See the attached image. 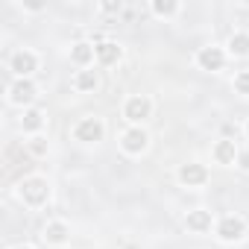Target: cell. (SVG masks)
<instances>
[{
    "instance_id": "cell-8",
    "label": "cell",
    "mask_w": 249,
    "mask_h": 249,
    "mask_svg": "<svg viewBox=\"0 0 249 249\" xmlns=\"http://www.w3.org/2000/svg\"><path fill=\"white\" fill-rule=\"evenodd\" d=\"M6 94H9V103H12V106L33 108V103H36V97H38V85H36L33 79H12L9 88H6Z\"/></svg>"
},
{
    "instance_id": "cell-20",
    "label": "cell",
    "mask_w": 249,
    "mask_h": 249,
    "mask_svg": "<svg viewBox=\"0 0 249 249\" xmlns=\"http://www.w3.org/2000/svg\"><path fill=\"white\" fill-rule=\"evenodd\" d=\"M234 91L240 94V97H249V68H243V71H237L234 73Z\"/></svg>"
},
{
    "instance_id": "cell-6",
    "label": "cell",
    "mask_w": 249,
    "mask_h": 249,
    "mask_svg": "<svg viewBox=\"0 0 249 249\" xmlns=\"http://www.w3.org/2000/svg\"><path fill=\"white\" fill-rule=\"evenodd\" d=\"M194 62H196V68H199V71L217 73V71H223V68H226L229 53H226V47H220V44H205V47H199V50H196Z\"/></svg>"
},
{
    "instance_id": "cell-13",
    "label": "cell",
    "mask_w": 249,
    "mask_h": 249,
    "mask_svg": "<svg viewBox=\"0 0 249 249\" xmlns=\"http://www.w3.org/2000/svg\"><path fill=\"white\" fill-rule=\"evenodd\" d=\"M237 153H240V147L234 144V138H220V141H214V147H211V159H214L217 164H223V167L237 164Z\"/></svg>"
},
{
    "instance_id": "cell-18",
    "label": "cell",
    "mask_w": 249,
    "mask_h": 249,
    "mask_svg": "<svg viewBox=\"0 0 249 249\" xmlns=\"http://www.w3.org/2000/svg\"><path fill=\"white\" fill-rule=\"evenodd\" d=\"M150 12L156 18H173L182 12V3H176V0H153L150 3Z\"/></svg>"
},
{
    "instance_id": "cell-3",
    "label": "cell",
    "mask_w": 249,
    "mask_h": 249,
    "mask_svg": "<svg viewBox=\"0 0 249 249\" xmlns=\"http://www.w3.org/2000/svg\"><path fill=\"white\" fill-rule=\"evenodd\" d=\"M214 234L220 243H240L246 237V220L240 214H223L214 223Z\"/></svg>"
},
{
    "instance_id": "cell-11",
    "label": "cell",
    "mask_w": 249,
    "mask_h": 249,
    "mask_svg": "<svg viewBox=\"0 0 249 249\" xmlns=\"http://www.w3.org/2000/svg\"><path fill=\"white\" fill-rule=\"evenodd\" d=\"M41 240L47 246H68L71 243V226L65 220H50L44 229H41Z\"/></svg>"
},
{
    "instance_id": "cell-16",
    "label": "cell",
    "mask_w": 249,
    "mask_h": 249,
    "mask_svg": "<svg viewBox=\"0 0 249 249\" xmlns=\"http://www.w3.org/2000/svg\"><path fill=\"white\" fill-rule=\"evenodd\" d=\"M123 59V47L117 41H97V65L100 68H111Z\"/></svg>"
},
{
    "instance_id": "cell-4",
    "label": "cell",
    "mask_w": 249,
    "mask_h": 249,
    "mask_svg": "<svg viewBox=\"0 0 249 249\" xmlns=\"http://www.w3.org/2000/svg\"><path fill=\"white\" fill-rule=\"evenodd\" d=\"M71 135H73V141H79V144H100V141L106 138V123H103V117L88 114V117L76 120V126L71 129Z\"/></svg>"
},
{
    "instance_id": "cell-15",
    "label": "cell",
    "mask_w": 249,
    "mask_h": 249,
    "mask_svg": "<svg viewBox=\"0 0 249 249\" xmlns=\"http://www.w3.org/2000/svg\"><path fill=\"white\" fill-rule=\"evenodd\" d=\"M71 85H73L76 94H94V91L100 88V73H97L94 68H79V71L73 73Z\"/></svg>"
},
{
    "instance_id": "cell-9",
    "label": "cell",
    "mask_w": 249,
    "mask_h": 249,
    "mask_svg": "<svg viewBox=\"0 0 249 249\" xmlns=\"http://www.w3.org/2000/svg\"><path fill=\"white\" fill-rule=\"evenodd\" d=\"M176 179H179L182 188H205L208 179H211V173H208V167L199 164V161H185V164H179Z\"/></svg>"
},
{
    "instance_id": "cell-23",
    "label": "cell",
    "mask_w": 249,
    "mask_h": 249,
    "mask_svg": "<svg viewBox=\"0 0 249 249\" xmlns=\"http://www.w3.org/2000/svg\"><path fill=\"white\" fill-rule=\"evenodd\" d=\"M24 9H27V12H41L44 3H24Z\"/></svg>"
},
{
    "instance_id": "cell-21",
    "label": "cell",
    "mask_w": 249,
    "mask_h": 249,
    "mask_svg": "<svg viewBox=\"0 0 249 249\" xmlns=\"http://www.w3.org/2000/svg\"><path fill=\"white\" fill-rule=\"evenodd\" d=\"M123 9V3L117 0V3H100V12H106V15H117Z\"/></svg>"
},
{
    "instance_id": "cell-1",
    "label": "cell",
    "mask_w": 249,
    "mask_h": 249,
    "mask_svg": "<svg viewBox=\"0 0 249 249\" xmlns=\"http://www.w3.org/2000/svg\"><path fill=\"white\" fill-rule=\"evenodd\" d=\"M18 199L24 202V205H30V208H41V205H47L50 202V194H53V188H50V182L44 179V176H24L21 182H18Z\"/></svg>"
},
{
    "instance_id": "cell-25",
    "label": "cell",
    "mask_w": 249,
    "mask_h": 249,
    "mask_svg": "<svg viewBox=\"0 0 249 249\" xmlns=\"http://www.w3.org/2000/svg\"><path fill=\"white\" fill-rule=\"evenodd\" d=\"M243 135H246V138H249V120H246V126H243Z\"/></svg>"
},
{
    "instance_id": "cell-19",
    "label": "cell",
    "mask_w": 249,
    "mask_h": 249,
    "mask_svg": "<svg viewBox=\"0 0 249 249\" xmlns=\"http://www.w3.org/2000/svg\"><path fill=\"white\" fill-rule=\"evenodd\" d=\"M27 150H30L36 159H41V156H47V153H50V141H47L44 135H36V138H30V141H27Z\"/></svg>"
},
{
    "instance_id": "cell-14",
    "label": "cell",
    "mask_w": 249,
    "mask_h": 249,
    "mask_svg": "<svg viewBox=\"0 0 249 249\" xmlns=\"http://www.w3.org/2000/svg\"><path fill=\"white\" fill-rule=\"evenodd\" d=\"M71 62L76 68H94V62H97V44L94 41H76V44H71Z\"/></svg>"
},
{
    "instance_id": "cell-10",
    "label": "cell",
    "mask_w": 249,
    "mask_h": 249,
    "mask_svg": "<svg viewBox=\"0 0 249 249\" xmlns=\"http://www.w3.org/2000/svg\"><path fill=\"white\" fill-rule=\"evenodd\" d=\"M214 214L208 211V208H194V211H188L185 214V229L191 231V234H208L211 229H214Z\"/></svg>"
},
{
    "instance_id": "cell-12",
    "label": "cell",
    "mask_w": 249,
    "mask_h": 249,
    "mask_svg": "<svg viewBox=\"0 0 249 249\" xmlns=\"http://www.w3.org/2000/svg\"><path fill=\"white\" fill-rule=\"evenodd\" d=\"M44 126H47V114L41 111V108H24V114H21V132L24 135H30V138H36V135H41L44 132Z\"/></svg>"
},
{
    "instance_id": "cell-7",
    "label": "cell",
    "mask_w": 249,
    "mask_h": 249,
    "mask_svg": "<svg viewBox=\"0 0 249 249\" xmlns=\"http://www.w3.org/2000/svg\"><path fill=\"white\" fill-rule=\"evenodd\" d=\"M120 150L126 156H144L150 150V132L144 126H126L120 132Z\"/></svg>"
},
{
    "instance_id": "cell-17",
    "label": "cell",
    "mask_w": 249,
    "mask_h": 249,
    "mask_svg": "<svg viewBox=\"0 0 249 249\" xmlns=\"http://www.w3.org/2000/svg\"><path fill=\"white\" fill-rule=\"evenodd\" d=\"M226 53L231 59H249V33L246 30H234L226 41Z\"/></svg>"
},
{
    "instance_id": "cell-2",
    "label": "cell",
    "mask_w": 249,
    "mask_h": 249,
    "mask_svg": "<svg viewBox=\"0 0 249 249\" xmlns=\"http://www.w3.org/2000/svg\"><path fill=\"white\" fill-rule=\"evenodd\" d=\"M123 120L129 123V126H144V123L153 117V100L147 94H129L123 100Z\"/></svg>"
},
{
    "instance_id": "cell-22",
    "label": "cell",
    "mask_w": 249,
    "mask_h": 249,
    "mask_svg": "<svg viewBox=\"0 0 249 249\" xmlns=\"http://www.w3.org/2000/svg\"><path fill=\"white\" fill-rule=\"evenodd\" d=\"M237 167H240L243 173H249V150H240V153H237Z\"/></svg>"
},
{
    "instance_id": "cell-24",
    "label": "cell",
    "mask_w": 249,
    "mask_h": 249,
    "mask_svg": "<svg viewBox=\"0 0 249 249\" xmlns=\"http://www.w3.org/2000/svg\"><path fill=\"white\" fill-rule=\"evenodd\" d=\"M12 249H36V246H30V243H18V246H12Z\"/></svg>"
},
{
    "instance_id": "cell-5",
    "label": "cell",
    "mask_w": 249,
    "mask_h": 249,
    "mask_svg": "<svg viewBox=\"0 0 249 249\" xmlns=\"http://www.w3.org/2000/svg\"><path fill=\"white\" fill-rule=\"evenodd\" d=\"M38 65H41L38 53L30 50V47H21V50H15L9 56V71H12L15 79H33V73L38 71Z\"/></svg>"
}]
</instances>
